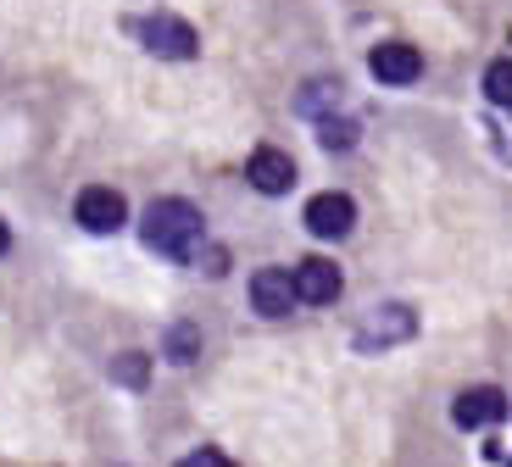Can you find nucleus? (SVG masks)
I'll return each instance as SVG.
<instances>
[{
	"mask_svg": "<svg viewBox=\"0 0 512 467\" xmlns=\"http://www.w3.org/2000/svg\"><path fill=\"white\" fill-rule=\"evenodd\" d=\"M140 234H145L151 251L179 262V256L195 251V240H201V206L195 201H156L151 212L140 217Z\"/></svg>",
	"mask_w": 512,
	"mask_h": 467,
	"instance_id": "f257e3e1",
	"label": "nucleus"
},
{
	"mask_svg": "<svg viewBox=\"0 0 512 467\" xmlns=\"http://www.w3.org/2000/svg\"><path fill=\"white\" fill-rule=\"evenodd\" d=\"M128 28H134V34L145 39V51L162 56V62H190V56L201 51V39H195V28L184 23V17L156 12V17H134Z\"/></svg>",
	"mask_w": 512,
	"mask_h": 467,
	"instance_id": "f03ea898",
	"label": "nucleus"
},
{
	"mask_svg": "<svg viewBox=\"0 0 512 467\" xmlns=\"http://www.w3.org/2000/svg\"><path fill=\"white\" fill-rule=\"evenodd\" d=\"M290 284H295V301H307V306H329L334 295H340V267L329 262V256H307V262L290 273Z\"/></svg>",
	"mask_w": 512,
	"mask_h": 467,
	"instance_id": "7ed1b4c3",
	"label": "nucleus"
},
{
	"mask_svg": "<svg viewBox=\"0 0 512 467\" xmlns=\"http://www.w3.org/2000/svg\"><path fill=\"white\" fill-rule=\"evenodd\" d=\"M351 223H357V206H351V195L329 190V195H312V201H307V228L318 234V240H346Z\"/></svg>",
	"mask_w": 512,
	"mask_h": 467,
	"instance_id": "20e7f679",
	"label": "nucleus"
},
{
	"mask_svg": "<svg viewBox=\"0 0 512 467\" xmlns=\"http://www.w3.org/2000/svg\"><path fill=\"white\" fill-rule=\"evenodd\" d=\"M73 217L90 228V234H117V228L128 223V206H123L117 190H84L73 201Z\"/></svg>",
	"mask_w": 512,
	"mask_h": 467,
	"instance_id": "39448f33",
	"label": "nucleus"
},
{
	"mask_svg": "<svg viewBox=\"0 0 512 467\" xmlns=\"http://www.w3.org/2000/svg\"><path fill=\"white\" fill-rule=\"evenodd\" d=\"M368 67H373V78H379V84H418V73H423V56L412 51V45H396V39H390V45H373L368 51Z\"/></svg>",
	"mask_w": 512,
	"mask_h": 467,
	"instance_id": "423d86ee",
	"label": "nucleus"
},
{
	"mask_svg": "<svg viewBox=\"0 0 512 467\" xmlns=\"http://www.w3.org/2000/svg\"><path fill=\"white\" fill-rule=\"evenodd\" d=\"M251 301H256V312L262 317H290L295 306V284H290V273H279V267H262V273L251 278Z\"/></svg>",
	"mask_w": 512,
	"mask_h": 467,
	"instance_id": "0eeeda50",
	"label": "nucleus"
},
{
	"mask_svg": "<svg viewBox=\"0 0 512 467\" xmlns=\"http://www.w3.org/2000/svg\"><path fill=\"white\" fill-rule=\"evenodd\" d=\"M245 173H251V184L262 195H284L295 184V162L284 151H273V145H262V151H251V167H245Z\"/></svg>",
	"mask_w": 512,
	"mask_h": 467,
	"instance_id": "6e6552de",
	"label": "nucleus"
},
{
	"mask_svg": "<svg viewBox=\"0 0 512 467\" xmlns=\"http://www.w3.org/2000/svg\"><path fill=\"white\" fill-rule=\"evenodd\" d=\"M451 417H457V429H485V423L507 417V401H501V390H462Z\"/></svg>",
	"mask_w": 512,
	"mask_h": 467,
	"instance_id": "1a4fd4ad",
	"label": "nucleus"
},
{
	"mask_svg": "<svg viewBox=\"0 0 512 467\" xmlns=\"http://www.w3.org/2000/svg\"><path fill=\"white\" fill-rule=\"evenodd\" d=\"M318 139L329 151H346V145H357V123H346V117H318Z\"/></svg>",
	"mask_w": 512,
	"mask_h": 467,
	"instance_id": "9d476101",
	"label": "nucleus"
},
{
	"mask_svg": "<svg viewBox=\"0 0 512 467\" xmlns=\"http://www.w3.org/2000/svg\"><path fill=\"white\" fill-rule=\"evenodd\" d=\"M485 89H490V101H496V106H507V101H512V67H507V62H490Z\"/></svg>",
	"mask_w": 512,
	"mask_h": 467,
	"instance_id": "9b49d317",
	"label": "nucleus"
},
{
	"mask_svg": "<svg viewBox=\"0 0 512 467\" xmlns=\"http://www.w3.org/2000/svg\"><path fill=\"white\" fill-rule=\"evenodd\" d=\"M112 379H117V384H134V390H140V384H145V356H117Z\"/></svg>",
	"mask_w": 512,
	"mask_h": 467,
	"instance_id": "f8f14e48",
	"label": "nucleus"
},
{
	"mask_svg": "<svg viewBox=\"0 0 512 467\" xmlns=\"http://www.w3.org/2000/svg\"><path fill=\"white\" fill-rule=\"evenodd\" d=\"M334 95H340V89H334V84H329V78H323V84H318V89H307V95H301V112H323V106H329V101H334Z\"/></svg>",
	"mask_w": 512,
	"mask_h": 467,
	"instance_id": "ddd939ff",
	"label": "nucleus"
},
{
	"mask_svg": "<svg viewBox=\"0 0 512 467\" xmlns=\"http://www.w3.org/2000/svg\"><path fill=\"white\" fill-rule=\"evenodd\" d=\"M167 345H179V351H173V356H179V362H190V356H195V329H179V334H167Z\"/></svg>",
	"mask_w": 512,
	"mask_h": 467,
	"instance_id": "4468645a",
	"label": "nucleus"
},
{
	"mask_svg": "<svg viewBox=\"0 0 512 467\" xmlns=\"http://www.w3.org/2000/svg\"><path fill=\"white\" fill-rule=\"evenodd\" d=\"M223 267H229V251H218V245L201 251V273H223Z\"/></svg>",
	"mask_w": 512,
	"mask_h": 467,
	"instance_id": "2eb2a0df",
	"label": "nucleus"
},
{
	"mask_svg": "<svg viewBox=\"0 0 512 467\" xmlns=\"http://www.w3.org/2000/svg\"><path fill=\"white\" fill-rule=\"evenodd\" d=\"M6 245H12V234H6V223H0V251H6Z\"/></svg>",
	"mask_w": 512,
	"mask_h": 467,
	"instance_id": "dca6fc26",
	"label": "nucleus"
}]
</instances>
